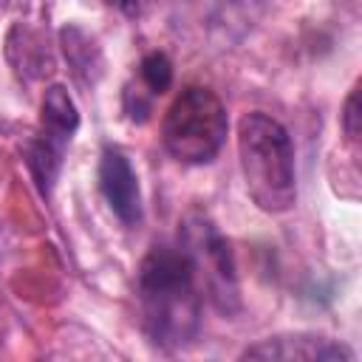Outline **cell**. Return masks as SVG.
<instances>
[{
  "instance_id": "cell-2",
  "label": "cell",
  "mask_w": 362,
  "mask_h": 362,
  "mask_svg": "<svg viewBox=\"0 0 362 362\" xmlns=\"http://www.w3.org/2000/svg\"><path fill=\"white\" fill-rule=\"evenodd\" d=\"M238 156L249 198L263 212H286L294 206V144L274 116L252 110L238 122Z\"/></svg>"
},
{
  "instance_id": "cell-8",
  "label": "cell",
  "mask_w": 362,
  "mask_h": 362,
  "mask_svg": "<svg viewBox=\"0 0 362 362\" xmlns=\"http://www.w3.org/2000/svg\"><path fill=\"white\" fill-rule=\"evenodd\" d=\"M59 40H62V51H65L74 74L82 79H93L90 71L99 74V65H102V57H99V48L93 45V40L76 25H65Z\"/></svg>"
},
{
  "instance_id": "cell-11",
  "label": "cell",
  "mask_w": 362,
  "mask_h": 362,
  "mask_svg": "<svg viewBox=\"0 0 362 362\" xmlns=\"http://www.w3.org/2000/svg\"><path fill=\"white\" fill-rule=\"evenodd\" d=\"M102 3L110 6V8H119L127 17H136L139 14V0H102Z\"/></svg>"
},
{
  "instance_id": "cell-5",
  "label": "cell",
  "mask_w": 362,
  "mask_h": 362,
  "mask_svg": "<svg viewBox=\"0 0 362 362\" xmlns=\"http://www.w3.org/2000/svg\"><path fill=\"white\" fill-rule=\"evenodd\" d=\"M178 240L192 255L198 280L204 291H209V300L215 303V308L223 314H232L238 308V274H235V260L226 238L215 229V223L206 215L189 212L181 223Z\"/></svg>"
},
{
  "instance_id": "cell-3",
  "label": "cell",
  "mask_w": 362,
  "mask_h": 362,
  "mask_svg": "<svg viewBox=\"0 0 362 362\" xmlns=\"http://www.w3.org/2000/svg\"><path fill=\"white\" fill-rule=\"evenodd\" d=\"M229 130V116L223 102L204 85H187L164 113L161 141L175 161L209 164Z\"/></svg>"
},
{
  "instance_id": "cell-1",
  "label": "cell",
  "mask_w": 362,
  "mask_h": 362,
  "mask_svg": "<svg viewBox=\"0 0 362 362\" xmlns=\"http://www.w3.org/2000/svg\"><path fill=\"white\" fill-rule=\"evenodd\" d=\"M192 255L178 243L153 246L136 272L141 328L153 345L184 348L201 331L204 294Z\"/></svg>"
},
{
  "instance_id": "cell-6",
  "label": "cell",
  "mask_w": 362,
  "mask_h": 362,
  "mask_svg": "<svg viewBox=\"0 0 362 362\" xmlns=\"http://www.w3.org/2000/svg\"><path fill=\"white\" fill-rule=\"evenodd\" d=\"M240 359H283V362H354L356 354L337 339L320 334H277L249 345Z\"/></svg>"
},
{
  "instance_id": "cell-7",
  "label": "cell",
  "mask_w": 362,
  "mask_h": 362,
  "mask_svg": "<svg viewBox=\"0 0 362 362\" xmlns=\"http://www.w3.org/2000/svg\"><path fill=\"white\" fill-rule=\"evenodd\" d=\"M99 189H102L110 212L124 226H136L141 221V189H139L136 170L130 167L127 156L119 147H113V144H105L102 147V158H99Z\"/></svg>"
},
{
  "instance_id": "cell-10",
  "label": "cell",
  "mask_w": 362,
  "mask_h": 362,
  "mask_svg": "<svg viewBox=\"0 0 362 362\" xmlns=\"http://www.w3.org/2000/svg\"><path fill=\"white\" fill-rule=\"evenodd\" d=\"M342 130H345V139L348 141H356L359 139V88H354L345 99V107H342Z\"/></svg>"
},
{
  "instance_id": "cell-9",
  "label": "cell",
  "mask_w": 362,
  "mask_h": 362,
  "mask_svg": "<svg viewBox=\"0 0 362 362\" xmlns=\"http://www.w3.org/2000/svg\"><path fill=\"white\" fill-rule=\"evenodd\" d=\"M139 85L156 99L173 85V62L164 51H150L139 65Z\"/></svg>"
},
{
  "instance_id": "cell-4",
  "label": "cell",
  "mask_w": 362,
  "mask_h": 362,
  "mask_svg": "<svg viewBox=\"0 0 362 362\" xmlns=\"http://www.w3.org/2000/svg\"><path fill=\"white\" fill-rule=\"evenodd\" d=\"M79 127V110L65 85H51L42 93L40 107V130L25 141V164L42 195L51 192L65 147L71 144Z\"/></svg>"
}]
</instances>
